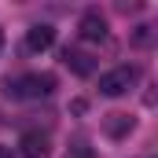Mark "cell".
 Masks as SVG:
<instances>
[{"instance_id": "6da1fadb", "label": "cell", "mask_w": 158, "mask_h": 158, "mask_svg": "<svg viewBox=\"0 0 158 158\" xmlns=\"http://www.w3.org/2000/svg\"><path fill=\"white\" fill-rule=\"evenodd\" d=\"M55 92V77L52 74H22V77L4 81V96L11 99H44Z\"/></svg>"}, {"instance_id": "7a4b0ae2", "label": "cell", "mask_w": 158, "mask_h": 158, "mask_svg": "<svg viewBox=\"0 0 158 158\" xmlns=\"http://www.w3.org/2000/svg\"><path fill=\"white\" fill-rule=\"evenodd\" d=\"M136 81H140V70H136V66H114V70L99 74V92L114 99V96H125Z\"/></svg>"}, {"instance_id": "3957f363", "label": "cell", "mask_w": 158, "mask_h": 158, "mask_svg": "<svg viewBox=\"0 0 158 158\" xmlns=\"http://www.w3.org/2000/svg\"><path fill=\"white\" fill-rule=\"evenodd\" d=\"M77 37L88 40V44H96V40H107V19L99 15V11H85L77 22Z\"/></svg>"}, {"instance_id": "277c9868", "label": "cell", "mask_w": 158, "mask_h": 158, "mask_svg": "<svg viewBox=\"0 0 158 158\" xmlns=\"http://www.w3.org/2000/svg\"><path fill=\"white\" fill-rule=\"evenodd\" d=\"M19 155L22 158H44L48 155V136L44 132H22V140H19Z\"/></svg>"}, {"instance_id": "5b68a950", "label": "cell", "mask_w": 158, "mask_h": 158, "mask_svg": "<svg viewBox=\"0 0 158 158\" xmlns=\"http://www.w3.org/2000/svg\"><path fill=\"white\" fill-rule=\"evenodd\" d=\"M63 63H66L74 74H81V77H88V74L96 70V59H92L88 52H81V48H63Z\"/></svg>"}, {"instance_id": "8992f818", "label": "cell", "mask_w": 158, "mask_h": 158, "mask_svg": "<svg viewBox=\"0 0 158 158\" xmlns=\"http://www.w3.org/2000/svg\"><path fill=\"white\" fill-rule=\"evenodd\" d=\"M55 44V30L52 26H33L30 33H26V48L30 52H48Z\"/></svg>"}, {"instance_id": "52a82bcc", "label": "cell", "mask_w": 158, "mask_h": 158, "mask_svg": "<svg viewBox=\"0 0 158 158\" xmlns=\"http://www.w3.org/2000/svg\"><path fill=\"white\" fill-rule=\"evenodd\" d=\"M103 132H107V136H114V140H118V136H129V132H132V118H129V114H121V110H114V114H107V118H103Z\"/></svg>"}, {"instance_id": "ba28073f", "label": "cell", "mask_w": 158, "mask_h": 158, "mask_svg": "<svg viewBox=\"0 0 158 158\" xmlns=\"http://www.w3.org/2000/svg\"><path fill=\"white\" fill-rule=\"evenodd\" d=\"M132 44H151V26H136V33H132Z\"/></svg>"}, {"instance_id": "9c48e42d", "label": "cell", "mask_w": 158, "mask_h": 158, "mask_svg": "<svg viewBox=\"0 0 158 158\" xmlns=\"http://www.w3.org/2000/svg\"><path fill=\"white\" fill-rule=\"evenodd\" d=\"M66 158H92V151H88V143H74L66 151Z\"/></svg>"}, {"instance_id": "30bf717a", "label": "cell", "mask_w": 158, "mask_h": 158, "mask_svg": "<svg viewBox=\"0 0 158 158\" xmlns=\"http://www.w3.org/2000/svg\"><path fill=\"white\" fill-rule=\"evenodd\" d=\"M0 158H11V151H7V147H0Z\"/></svg>"}, {"instance_id": "8fae6325", "label": "cell", "mask_w": 158, "mask_h": 158, "mask_svg": "<svg viewBox=\"0 0 158 158\" xmlns=\"http://www.w3.org/2000/svg\"><path fill=\"white\" fill-rule=\"evenodd\" d=\"M0 48H4V30H0Z\"/></svg>"}]
</instances>
